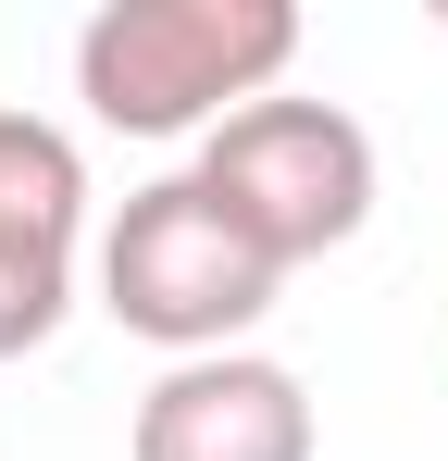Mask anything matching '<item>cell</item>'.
<instances>
[{
	"label": "cell",
	"instance_id": "1",
	"mask_svg": "<svg viewBox=\"0 0 448 461\" xmlns=\"http://www.w3.org/2000/svg\"><path fill=\"white\" fill-rule=\"evenodd\" d=\"M299 63L287 0H100L75 25V100L112 138H212Z\"/></svg>",
	"mask_w": 448,
	"mask_h": 461
},
{
	"label": "cell",
	"instance_id": "2",
	"mask_svg": "<svg viewBox=\"0 0 448 461\" xmlns=\"http://www.w3.org/2000/svg\"><path fill=\"white\" fill-rule=\"evenodd\" d=\"M100 312L149 337V349H175V362H212V349H249V324L274 312V262H262V237L224 212L200 175H149L138 200L100 225Z\"/></svg>",
	"mask_w": 448,
	"mask_h": 461
},
{
	"label": "cell",
	"instance_id": "3",
	"mask_svg": "<svg viewBox=\"0 0 448 461\" xmlns=\"http://www.w3.org/2000/svg\"><path fill=\"white\" fill-rule=\"evenodd\" d=\"M187 175H200L224 212L262 237L274 275H299V262H324V249H349V237L373 225V138H362V113L299 100V87L249 100V113H224L212 138H200Z\"/></svg>",
	"mask_w": 448,
	"mask_h": 461
},
{
	"label": "cell",
	"instance_id": "4",
	"mask_svg": "<svg viewBox=\"0 0 448 461\" xmlns=\"http://www.w3.org/2000/svg\"><path fill=\"white\" fill-rule=\"evenodd\" d=\"M125 461H311V386L262 349L162 362V386L125 424Z\"/></svg>",
	"mask_w": 448,
	"mask_h": 461
},
{
	"label": "cell",
	"instance_id": "5",
	"mask_svg": "<svg viewBox=\"0 0 448 461\" xmlns=\"http://www.w3.org/2000/svg\"><path fill=\"white\" fill-rule=\"evenodd\" d=\"M0 237L25 249H63L87 237V150H75L50 113H0Z\"/></svg>",
	"mask_w": 448,
	"mask_h": 461
},
{
	"label": "cell",
	"instance_id": "6",
	"mask_svg": "<svg viewBox=\"0 0 448 461\" xmlns=\"http://www.w3.org/2000/svg\"><path fill=\"white\" fill-rule=\"evenodd\" d=\"M75 312V262L63 249H25V237H0V362H25V349H50Z\"/></svg>",
	"mask_w": 448,
	"mask_h": 461
}]
</instances>
